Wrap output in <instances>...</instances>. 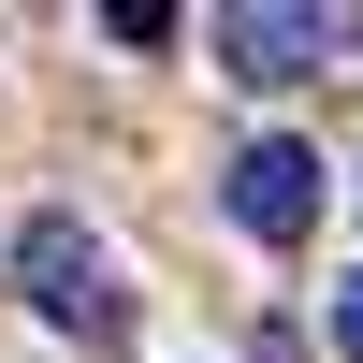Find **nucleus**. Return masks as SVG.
Returning a JSON list of instances; mask_svg holds the SVG:
<instances>
[{
  "mask_svg": "<svg viewBox=\"0 0 363 363\" xmlns=\"http://www.w3.org/2000/svg\"><path fill=\"white\" fill-rule=\"evenodd\" d=\"M233 218H247L262 247H306V233H320V145L262 131L247 160H233Z\"/></svg>",
  "mask_w": 363,
  "mask_h": 363,
  "instance_id": "7ed1b4c3",
  "label": "nucleus"
},
{
  "mask_svg": "<svg viewBox=\"0 0 363 363\" xmlns=\"http://www.w3.org/2000/svg\"><path fill=\"white\" fill-rule=\"evenodd\" d=\"M335 349L363 363V277H335Z\"/></svg>",
  "mask_w": 363,
  "mask_h": 363,
  "instance_id": "20e7f679",
  "label": "nucleus"
},
{
  "mask_svg": "<svg viewBox=\"0 0 363 363\" xmlns=\"http://www.w3.org/2000/svg\"><path fill=\"white\" fill-rule=\"evenodd\" d=\"M335 44H349V15H306V0H233L218 15V73H247V87L335 73Z\"/></svg>",
  "mask_w": 363,
  "mask_h": 363,
  "instance_id": "f03ea898",
  "label": "nucleus"
},
{
  "mask_svg": "<svg viewBox=\"0 0 363 363\" xmlns=\"http://www.w3.org/2000/svg\"><path fill=\"white\" fill-rule=\"evenodd\" d=\"M15 306L58 320L73 349H131V291H116V262L87 247V218H58V203L15 233Z\"/></svg>",
  "mask_w": 363,
  "mask_h": 363,
  "instance_id": "f257e3e1",
  "label": "nucleus"
}]
</instances>
